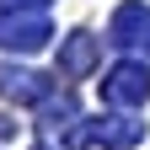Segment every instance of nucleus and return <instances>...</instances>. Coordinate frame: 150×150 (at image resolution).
<instances>
[{"instance_id": "1", "label": "nucleus", "mask_w": 150, "mask_h": 150, "mask_svg": "<svg viewBox=\"0 0 150 150\" xmlns=\"http://www.w3.org/2000/svg\"><path fill=\"white\" fill-rule=\"evenodd\" d=\"M107 43L123 48V54L150 59V6H145V0H123V6L112 11V22H107Z\"/></svg>"}, {"instance_id": "2", "label": "nucleus", "mask_w": 150, "mask_h": 150, "mask_svg": "<svg viewBox=\"0 0 150 150\" xmlns=\"http://www.w3.org/2000/svg\"><path fill=\"white\" fill-rule=\"evenodd\" d=\"M145 97H150V70L139 64V59H123V64H112L107 75H102V102L107 107H145Z\"/></svg>"}, {"instance_id": "3", "label": "nucleus", "mask_w": 150, "mask_h": 150, "mask_svg": "<svg viewBox=\"0 0 150 150\" xmlns=\"http://www.w3.org/2000/svg\"><path fill=\"white\" fill-rule=\"evenodd\" d=\"M43 43H48L43 11H0V48L6 54H38Z\"/></svg>"}, {"instance_id": "4", "label": "nucleus", "mask_w": 150, "mask_h": 150, "mask_svg": "<svg viewBox=\"0 0 150 150\" xmlns=\"http://www.w3.org/2000/svg\"><path fill=\"white\" fill-rule=\"evenodd\" d=\"M86 139L102 145V150H134V145L145 139V123L129 118V112H107V118H97V123L86 129Z\"/></svg>"}, {"instance_id": "5", "label": "nucleus", "mask_w": 150, "mask_h": 150, "mask_svg": "<svg viewBox=\"0 0 150 150\" xmlns=\"http://www.w3.org/2000/svg\"><path fill=\"white\" fill-rule=\"evenodd\" d=\"M0 97L27 107V102H43L48 97V75H38L27 64H0Z\"/></svg>"}, {"instance_id": "6", "label": "nucleus", "mask_w": 150, "mask_h": 150, "mask_svg": "<svg viewBox=\"0 0 150 150\" xmlns=\"http://www.w3.org/2000/svg\"><path fill=\"white\" fill-rule=\"evenodd\" d=\"M102 59V38H91V32H70L64 43H59V70L70 75V81H81V75H91Z\"/></svg>"}, {"instance_id": "7", "label": "nucleus", "mask_w": 150, "mask_h": 150, "mask_svg": "<svg viewBox=\"0 0 150 150\" xmlns=\"http://www.w3.org/2000/svg\"><path fill=\"white\" fill-rule=\"evenodd\" d=\"M75 118H81V107H75V97H43V129H75Z\"/></svg>"}, {"instance_id": "8", "label": "nucleus", "mask_w": 150, "mask_h": 150, "mask_svg": "<svg viewBox=\"0 0 150 150\" xmlns=\"http://www.w3.org/2000/svg\"><path fill=\"white\" fill-rule=\"evenodd\" d=\"M11 11H38V6H48V0H6Z\"/></svg>"}, {"instance_id": "9", "label": "nucleus", "mask_w": 150, "mask_h": 150, "mask_svg": "<svg viewBox=\"0 0 150 150\" xmlns=\"http://www.w3.org/2000/svg\"><path fill=\"white\" fill-rule=\"evenodd\" d=\"M32 150H54V145H32Z\"/></svg>"}]
</instances>
